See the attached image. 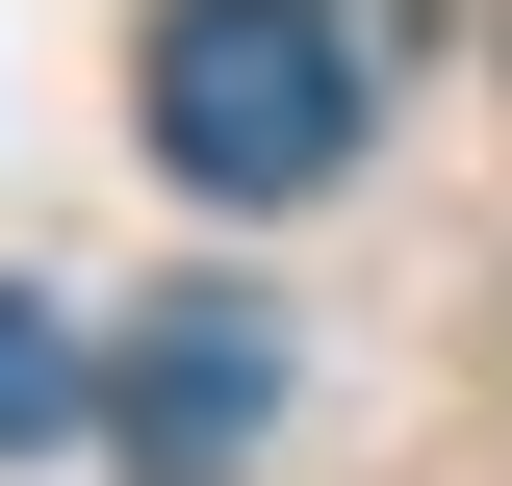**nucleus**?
<instances>
[{
	"mask_svg": "<svg viewBox=\"0 0 512 486\" xmlns=\"http://www.w3.org/2000/svg\"><path fill=\"white\" fill-rule=\"evenodd\" d=\"M359 154V26L333 0H180L154 26V180L180 205H308Z\"/></svg>",
	"mask_w": 512,
	"mask_h": 486,
	"instance_id": "1",
	"label": "nucleus"
},
{
	"mask_svg": "<svg viewBox=\"0 0 512 486\" xmlns=\"http://www.w3.org/2000/svg\"><path fill=\"white\" fill-rule=\"evenodd\" d=\"M52 435H103V359H77L52 282H0V461H52Z\"/></svg>",
	"mask_w": 512,
	"mask_h": 486,
	"instance_id": "3",
	"label": "nucleus"
},
{
	"mask_svg": "<svg viewBox=\"0 0 512 486\" xmlns=\"http://www.w3.org/2000/svg\"><path fill=\"white\" fill-rule=\"evenodd\" d=\"M256 410H282V333H256L231 282H180V307L103 359V435H128V486H231V461H256Z\"/></svg>",
	"mask_w": 512,
	"mask_h": 486,
	"instance_id": "2",
	"label": "nucleus"
}]
</instances>
